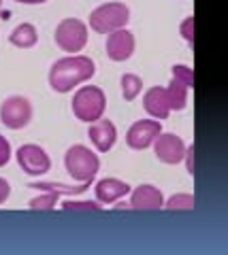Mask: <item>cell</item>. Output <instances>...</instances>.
Wrapping results in <instances>:
<instances>
[{"label": "cell", "instance_id": "obj_26", "mask_svg": "<svg viewBox=\"0 0 228 255\" xmlns=\"http://www.w3.org/2000/svg\"><path fill=\"white\" fill-rule=\"evenodd\" d=\"M15 2H21V4H43L47 0H15Z\"/></svg>", "mask_w": 228, "mask_h": 255}, {"label": "cell", "instance_id": "obj_4", "mask_svg": "<svg viewBox=\"0 0 228 255\" xmlns=\"http://www.w3.org/2000/svg\"><path fill=\"white\" fill-rule=\"evenodd\" d=\"M107 109V96L98 85H83L75 92L73 98V113L77 119L92 124L103 117Z\"/></svg>", "mask_w": 228, "mask_h": 255}, {"label": "cell", "instance_id": "obj_22", "mask_svg": "<svg viewBox=\"0 0 228 255\" xmlns=\"http://www.w3.org/2000/svg\"><path fill=\"white\" fill-rule=\"evenodd\" d=\"M179 32L190 45H194V15H188V17L179 23Z\"/></svg>", "mask_w": 228, "mask_h": 255}, {"label": "cell", "instance_id": "obj_20", "mask_svg": "<svg viewBox=\"0 0 228 255\" xmlns=\"http://www.w3.org/2000/svg\"><path fill=\"white\" fill-rule=\"evenodd\" d=\"M171 70H173V77L175 79H179V81L186 83L188 87H194V70L190 66H186V64H175Z\"/></svg>", "mask_w": 228, "mask_h": 255}, {"label": "cell", "instance_id": "obj_18", "mask_svg": "<svg viewBox=\"0 0 228 255\" xmlns=\"http://www.w3.org/2000/svg\"><path fill=\"white\" fill-rule=\"evenodd\" d=\"M164 206L171 211H192L196 206V198L192 194H175L164 202Z\"/></svg>", "mask_w": 228, "mask_h": 255}, {"label": "cell", "instance_id": "obj_8", "mask_svg": "<svg viewBox=\"0 0 228 255\" xmlns=\"http://www.w3.org/2000/svg\"><path fill=\"white\" fill-rule=\"evenodd\" d=\"M15 157H17L19 168L26 174H30V177H43V174L51 168L49 153H47L41 145H34V142L21 145L15 151Z\"/></svg>", "mask_w": 228, "mask_h": 255}, {"label": "cell", "instance_id": "obj_16", "mask_svg": "<svg viewBox=\"0 0 228 255\" xmlns=\"http://www.w3.org/2000/svg\"><path fill=\"white\" fill-rule=\"evenodd\" d=\"M120 85H122V96L126 100H135L143 92V79L135 73H124L120 79Z\"/></svg>", "mask_w": 228, "mask_h": 255}, {"label": "cell", "instance_id": "obj_3", "mask_svg": "<svg viewBox=\"0 0 228 255\" xmlns=\"http://www.w3.org/2000/svg\"><path fill=\"white\" fill-rule=\"evenodd\" d=\"M64 166L68 174L79 183H92L100 168V159L90 147L85 145H73L66 149Z\"/></svg>", "mask_w": 228, "mask_h": 255}, {"label": "cell", "instance_id": "obj_25", "mask_svg": "<svg viewBox=\"0 0 228 255\" xmlns=\"http://www.w3.org/2000/svg\"><path fill=\"white\" fill-rule=\"evenodd\" d=\"M194 145H190V147H186V153H184V157L188 159V172L190 174H194Z\"/></svg>", "mask_w": 228, "mask_h": 255}, {"label": "cell", "instance_id": "obj_11", "mask_svg": "<svg viewBox=\"0 0 228 255\" xmlns=\"http://www.w3.org/2000/svg\"><path fill=\"white\" fill-rule=\"evenodd\" d=\"M105 47H107V55L113 62H124L135 53V34L128 28L113 30V32H109Z\"/></svg>", "mask_w": 228, "mask_h": 255}, {"label": "cell", "instance_id": "obj_9", "mask_svg": "<svg viewBox=\"0 0 228 255\" xmlns=\"http://www.w3.org/2000/svg\"><path fill=\"white\" fill-rule=\"evenodd\" d=\"M154 153L156 157L164 164H179L184 159L186 153V142L182 136L173 132H160L158 136L154 138Z\"/></svg>", "mask_w": 228, "mask_h": 255}, {"label": "cell", "instance_id": "obj_21", "mask_svg": "<svg viewBox=\"0 0 228 255\" xmlns=\"http://www.w3.org/2000/svg\"><path fill=\"white\" fill-rule=\"evenodd\" d=\"M62 206L66 211H98L100 209V204L92 200H66Z\"/></svg>", "mask_w": 228, "mask_h": 255}, {"label": "cell", "instance_id": "obj_2", "mask_svg": "<svg viewBox=\"0 0 228 255\" xmlns=\"http://www.w3.org/2000/svg\"><path fill=\"white\" fill-rule=\"evenodd\" d=\"M188 87L179 79L173 77L171 83L167 87L152 85L147 87V92L143 94V107L154 119H167L171 111H182L188 105Z\"/></svg>", "mask_w": 228, "mask_h": 255}, {"label": "cell", "instance_id": "obj_27", "mask_svg": "<svg viewBox=\"0 0 228 255\" xmlns=\"http://www.w3.org/2000/svg\"><path fill=\"white\" fill-rule=\"evenodd\" d=\"M0 9H2V0H0Z\"/></svg>", "mask_w": 228, "mask_h": 255}, {"label": "cell", "instance_id": "obj_5", "mask_svg": "<svg viewBox=\"0 0 228 255\" xmlns=\"http://www.w3.org/2000/svg\"><path fill=\"white\" fill-rule=\"evenodd\" d=\"M130 21V9L124 2H105L92 9L90 13V26L100 34H109L113 30L126 28Z\"/></svg>", "mask_w": 228, "mask_h": 255}, {"label": "cell", "instance_id": "obj_14", "mask_svg": "<svg viewBox=\"0 0 228 255\" xmlns=\"http://www.w3.org/2000/svg\"><path fill=\"white\" fill-rule=\"evenodd\" d=\"M96 200L103 202V204H111L117 202L120 198H124L126 194H130V185L122 179H115V177H107V179H100L96 183Z\"/></svg>", "mask_w": 228, "mask_h": 255}, {"label": "cell", "instance_id": "obj_12", "mask_svg": "<svg viewBox=\"0 0 228 255\" xmlns=\"http://www.w3.org/2000/svg\"><path fill=\"white\" fill-rule=\"evenodd\" d=\"M88 136L98 151H109L117 140V128L111 119H96L88 128Z\"/></svg>", "mask_w": 228, "mask_h": 255}, {"label": "cell", "instance_id": "obj_19", "mask_svg": "<svg viewBox=\"0 0 228 255\" xmlns=\"http://www.w3.org/2000/svg\"><path fill=\"white\" fill-rule=\"evenodd\" d=\"M58 202V194L56 191H41V196H36L30 200V209L38 211V209H53V204Z\"/></svg>", "mask_w": 228, "mask_h": 255}, {"label": "cell", "instance_id": "obj_24", "mask_svg": "<svg viewBox=\"0 0 228 255\" xmlns=\"http://www.w3.org/2000/svg\"><path fill=\"white\" fill-rule=\"evenodd\" d=\"M11 196V183L0 177V204L6 202V198Z\"/></svg>", "mask_w": 228, "mask_h": 255}, {"label": "cell", "instance_id": "obj_1", "mask_svg": "<svg viewBox=\"0 0 228 255\" xmlns=\"http://www.w3.org/2000/svg\"><path fill=\"white\" fill-rule=\"evenodd\" d=\"M96 66L88 55L79 53H70L66 58H60L51 64L49 68V85L53 92L66 94L70 90H75V85L85 83L88 79L94 77Z\"/></svg>", "mask_w": 228, "mask_h": 255}, {"label": "cell", "instance_id": "obj_6", "mask_svg": "<svg viewBox=\"0 0 228 255\" xmlns=\"http://www.w3.org/2000/svg\"><path fill=\"white\" fill-rule=\"evenodd\" d=\"M53 38H56V45L62 51L77 53V51L83 49L85 43H88V26L77 17H66L56 26Z\"/></svg>", "mask_w": 228, "mask_h": 255}, {"label": "cell", "instance_id": "obj_17", "mask_svg": "<svg viewBox=\"0 0 228 255\" xmlns=\"http://www.w3.org/2000/svg\"><path fill=\"white\" fill-rule=\"evenodd\" d=\"M30 187H34V189H41V191H56V194H68V196H73V194H81V191H85L90 187V183H81V185H58V183H45V181H38V183H30Z\"/></svg>", "mask_w": 228, "mask_h": 255}, {"label": "cell", "instance_id": "obj_15", "mask_svg": "<svg viewBox=\"0 0 228 255\" xmlns=\"http://www.w3.org/2000/svg\"><path fill=\"white\" fill-rule=\"evenodd\" d=\"M9 41H11V45L19 47V49H28V47L36 45L38 32H36V28L32 26V23H26V21H23V23H19V26H15V28L11 30Z\"/></svg>", "mask_w": 228, "mask_h": 255}, {"label": "cell", "instance_id": "obj_10", "mask_svg": "<svg viewBox=\"0 0 228 255\" xmlns=\"http://www.w3.org/2000/svg\"><path fill=\"white\" fill-rule=\"evenodd\" d=\"M160 132H162L160 119H139L126 132V142H128L130 149H147Z\"/></svg>", "mask_w": 228, "mask_h": 255}, {"label": "cell", "instance_id": "obj_7", "mask_svg": "<svg viewBox=\"0 0 228 255\" xmlns=\"http://www.w3.org/2000/svg\"><path fill=\"white\" fill-rule=\"evenodd\" d=\"M32 119V105L26 96H9L0 105V122L11 130H21Z\"/></svg>", "mask_w": 228, "mask_h": 255}, {"label": "cell", "instance_id": "obj_13", "mask_svg": "<svg viewBox=\"0 0 228 255\" xmlns=\"http://www.w3.org/2000/svg\"><path fill=\"white\" fill-rule=\"evenodd\" d=\"M130 209H162L164 206V196L158 187L149 185V183H143L130 191V200H128Z\"/></svg>", "mask_w": 228, "mask_h": 255}, {"label": "cell", "instance_id": "obj_23", "mask_svg": "<svg viewBox=\"0 0 228 255\" xmlns=\"http://www.w3.org/2000/svg\"><path fill=\"white\" fill-rule=\"evenodd\" d=\"M11 155H13L11 142L6 140V136H2V134H0V168H2V166H6V164H9Z\"/></svg>", "mask_w": 228, "mask_h": 255}]
</instances>
